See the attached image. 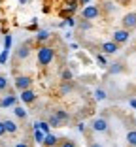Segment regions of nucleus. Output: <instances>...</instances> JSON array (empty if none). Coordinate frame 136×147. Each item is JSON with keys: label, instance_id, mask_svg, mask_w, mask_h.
<instances>
[{"label": "nucleus", "instance_id": "obj_1", "mask_svg": "<svg viewBox=\"0 0 136 147\" xmlns=\"http://www.w3.org/2000/svg\"><path fill=\"white\" fill-rule=\"evenodd\" d=\"M36 59H38V64L42 66V68H45V66H49L53 62V59H55V49L49 47V45H42V47L36 51Z\"/></svg>", "mask_w": 136, "mask_h": 147}, {"label": "nucleus", "instance_id": "obj_2", "mask_svg": "<svg viewBox=\"0 0 136 147\" xmlns=\"http://www.w3.org/2000/svg\"><path fill=\"white\" fill-rule=\"evenodd\" d=\"M98 15H100V8L95 6V4H87L81 9V17H83L85 21H93V19H97Z\"/></svg>", "mask_w": 136, "mask_h": 147}, {"label": "nucleus", "instance_id": "obj_3", "mask_svg": "<svg viewBox=\"0 0 136 147\" xmlns=\"http://www.w3.org/2000/svg\"><path fill=\"white\" fill-rule=\"evenodd\" d=\"M13 85H15V89H17V91L30 89V87H32V78H28V76H17V78H15V81H13Z\"/></svg>", "mask_w": 136, "mask_h": 147}, {"label": "nucleus", "instance_id": "obj_4", "mask_svg": "<svg viewBox=\"0 0 136 147\" xmlns=\"http://www.w3.org/2000/svg\"><path fill=\"white\" fill-rule=\"evenodd\" d=\"M129 38H131V30H127V28H117V30L114 32V42L119 43V45H123V43L129 42Z\"/></svg>", "mask_w": 136, "mask_h": 147}, {"label": "nucleus", "instance_id": "obj_5", "mask_svg": "<svg viewBox=\"0 0 136 147\" xmlns=\"http://www.w3.org/2000/svg\"><path fill=\"white\" fill-rule=\"evenodd\" d=\"M121 25H123V28H127V30H132V28H136V11L125 13L123 19H121Z\"/></svg>", "mask_w": 136, "mask_h": 147}, {"label": "nucleus", "instance_id": "obj_6", "mask_svg": "<svg viewBox=\"0 0 136 147\" xmlns=\"http://www.w3.org/2000/svg\"><path fill=\"white\" fill-rule=\"evenodd\" d=\"M108 121H106L104 117H97V119H93L91 123V128L95 130V132H108Z\"/></svg>", "mask_w": 136, "mask_h": 147}, {"label": "nucleus", "instance_id": "obj_7", "mask_svg": "<svg viewBox=\"0 0 136 147\" xmlns=\"http://www.w3.org/2000/svg\"><path fill=\"white\" fill-rule=\"evenodd\" d=\"M19 98H21L23 104H34L38 96H36V92L32 91V87H30V89H25V91H21V96H19Z\"/></svg>", "mask_w": 136, "mask_h": 147}, {"label": "nucleus", "instance_id": "obj_8", "mask_svg": "<svg viewBox=\"0 0 136 147\" xmlns=\"http://www.w3.org/2000/svg\"><path fill=\"white\" fill-rule=\"evenodd\" d=\"M100 51L106 53V55H115V53L119 51V43H115L114 40H112V42H104L100 45Z\"/></svg>", "mask_w": 136, "mask_h": 147}, {"label": "nucleus", "instance_id": "obj_9", "mask_svg": "<svg viewBox=\"0 0 136 147\" xmlns=\"http://www.w3.org/2000/svg\"><path fill=\"white\" fill-rule=\"evenodd\" d=\"M28 55H30V45H28V43H23L21 47L15 51V57H17L19 61H25V59H28Z\"/></svg>", "mask_w": 136, "mask_h": 147}, {"label": "nucleus", "instance_id": "obj_10", "mask_svg": "<svg viewBox=\"0 0 136 147\" xmlns=\"http://www.w3.org/2000/svg\"><path fill=\"white\" fill-rule=\"evenodd\" d=\"M15 104H17V96H13V94H6L0 100V108H12Z\"/></svg>", "mask_w": 136, "mask_h": 147}, {"label": "nucleus", "instance_id": "obj_11", "mask_svg": "<svg viewBox=\"0 0 136 147\" xmlns=\"http://www.w3.org/2000/svg\"><path fill=\"white\" fill-rule=\"evenodd\" d=\"M4 126H6V132H8V134H17V130H19L17 123H13L12 119H6V121H4Z\"/></svg>", "mask_w": 136, "mask_h": 147}, {"label": "nucleus", "instance_id": "obj_12", "mask_svg": "<svg viewBox=\"0 0 136 147\" xmlns=\"http://www.w3.org/2000/svg\"><path fill=\"white\" fill-rule=\"evenodd\" d=\"M44 143L45 147H57L59 145V140H57V136H53V134H45V138H44Z\"/></svg>", "mask_w": 136, "mask_h": 147}, {"label": "nucleus", "instance_id": "obj_13", "mask_svg": "<svg viewBox=\"0 0 136 147\" xmlns=\"http://www.w3.org/2000/svg\"><path fill=\"white\" fill-rule=\"evenodd\" d=\"M53 113H55V115H57L59 119H61V123H66V121H68V119H70V115H68V111H64V109H62V108L55 109V111H53Z\"/></svg>", "mask_w": 136, "mask_h": 147}, {"label": "nucleus", "instance_id": "obj_14", "mask_svg": "<svg viewBox=\"0 0 136 147\" xmlns=\"http://www.w3.org/2000/svg\"><path fill=\"white\" fill-rule=\"evenodd\" d=\"M13 113H15V117L17 119H26V109L25 108H21V106H13Z\"/></svg>", "mask_w": 136, "mask_h": 147}, {"label": "nucleus", "instance_id": "obj_15", "mask_svg": "<svg viewBox=\"0 0 136 147\" xmlns=\"http://www.w3.org/2000/svg\"><path fill=\"white\" fill-rule=\"evenodd\" d=\"M34 128H40L44 134H49V128H51V126H49L47 121H38V123L34 125Z\"/></svg>", "mask_w": 136, "mask_h": 147}, {"label": "nucleus", "instance_id": "obj_16", "mask_svg": "<svg viewBox=\"0 0 136 147\" xmlns=\"http://www.w3.org/2000/svg\"><path fill=\"white\" fill-rule=\"evenodd\" d=\"M47 40H49V32L47 30H40L38 34H36V42L44 43V42H47Z\"/></svg>", "mask_w": 136, "mask_h": 147}, {"label": "nucleus", "instance_id": "obj_17", "mask_svg": "<svg viewBox=\"0 0 136 147\" xmlns=\"http://www.w3.org/2000/svg\"><path fill=\"white\" fill-rule=\"evenodd\" d=\"M61 94H68V92L72 91V81H62V85H61Z\"/></svg>", "mask_w": 136, "mask_h": 147}, {"label": "nucleus", "instance_id": "obj_18", "mask_svg": "<svg viewBox=\"0 0 136 147\" xmlns=\"http://www.w3.org/2000/svg\"><path fill=\"white\" fill-rule=\"evenodd\" d=\"M47 123H49V126H61L62 123H61V119H59L55 113L53 115H49V119H47Z\"/></svg>", "mask_w": 136, "mask_h": 147}, {"label": "nucleus", "instance_id": "obj_19", "mask_svg": "<svg viewBox=\"0 0 136 147\" xmlns=\"http://www.w3.org/2000/svg\"><path fill=\"white\" fill-rule=\"evenodd\" d=\"M127 143L129 145H136V130H131L127 134Z\"/></svg>", "mask_w": 136, "mask_h": 147}, {"label": "nucleus", "instance_id": "obj_20", "mask_svg": "<svg viewBox=\"0 0 136 147\" xmlns=\"http://www.w3.org/2000/svg\"><path fill=\"white\" fill-rule=\"evenodd\" d=\"M108 72L110 74H119V72H123V66L119 64V62H115V64H112L110 68H108Z\"/></svg>", "mask_w": 136, "mask_h": 147}, {"label": "nucleus", "instance_id": "obj_21", "mask_svg": "<svg viewBox=\"0 0 136 147\" xmlns=\"http://www.w3.org/2000/svg\"><path fill=\"white\" fill-rule=\"evenodd\" d=\"M34 138H36V142L42 143V142H44V138H45V134H44L40 128H34Z\"/></svg>", "mask_w": 136, "mask_h": 147}, {"label": "nucleus", "instance_id": "obj_22", "mask_svg": "<svg viewBox=\"0 0 136 147\" xmlns=\"http://www.w3.org/2000/svg\"><path fill=\"white\" fill-rule=\"evenodd\" d=\"M106 96H108V94H106L104 89H97V91H95V98H97V100H104Z\"/></svg>", "mask_w": 136, "mask_h": 147}, {"label": "nucleus", "instance_id": "obj_23", "mask_svg": "<svg viewBox=\"0 0 136 147\" xmlns=\"http://www.w3.org/2000/svg\"><path fill=\"white\" fill-rule=\"evenodd\" d=\"M57 147H76V142H72V140H62Z\"/></svg>", "mask_w": 136, "mask_h": 147}, {"label": "nucleus", "instance_id": "obj_24", "mask_svg": "<svg viewBox=\"0 0 136 147\" xmlns=\"http://www.w3.org/2000/svg\"><path fill=\"white\" fill-rule=\"evenodd\" d=\"M6 89H8V78L0 76V91H6Z\"/></svg>", "mask_w": 136, "mask_h": 147}, {"label": "nucleus", "instance_id": "obj_25", "mask_svg": "<svg viewBox=\"0 0 136 147\" xmlns=\"http://www.w3.org/2000/svg\"><path fill=\"white\" fill-rule=\"evenodd\" d=\"M61 79H62V81H70V79H72V72H70V70H64V72L61 74Z\"/></svg>", "mask_w": 136, "mask_h": 147}, {"label": "nucleus", "instance_id": "obj_26", "mask_svg": "<svg viewBox=\"0 0 136 147\" xmlns=\"http://www.w3.org/2000/svg\"><path fill=\"white\" fill-rule=\"evenodd\" d=\"M79 28H81V30H89V28H91V21H85L83 19V21L79 23Z\"/></svg>", "mask_w": 136, "mask_h": 147}, {"label": "nucleus", "instance_id": "obj_27", "mask_svg": "<svg viewBox=\"0 0 136 147\" xmlns=\"http://www.w3.org/2000/svg\"><path fill=\"white\" fill-rule=\"evenodd\" d=\"M97 61L100 66H108V61H106V57L104 55H97Z\"/></svg>", "mask_w": 136, "mask_h": 147}, {"label": "nucleus", "instance_id": "obj_28", "mask_svg": "<svg viewBox=\"0 0 136 147\" xmlns=\"http://www.w3.org/2000/svg\"><path fill=\"white\" fill-rule=\"evenodd\" d=\"M8 132H6V126H4V121H0V138L2 136H6Z\"/></svg>", "mask_w": 136, "mask_h": 147}, {"label": "nucleus", "instance_id": "obj_29", "mask_svg": "<svg viewBox=\"0 0 136 147\" xmlns=\"http://www.w3.org/2000/svg\"><path fill=\"white\" fill-rule=\"evenodd\" d=\"M9 45H12V38L6 36V49H9Z\"/></svg>", "mask_w": 136, "mask_h": 147}, {"label": "nucleus", "instance_id": "obj_30", "mask_svg": "<svg viewBox=\"0 0 136 147\" xmlns=\"http://www.w3.org/2000/svg\"><path fill=\"white\" fill-rule=\"evenodd\" d=\"M78 130H79V132H85V125H83V123H79V125H78Z\"/></svg>", "mask_w": 136, "mask_h": 147}, {"label": "nucleus", "instance_id": "obj_31", "mask_svg": "<svg viewBox=\"0 0 136 147\" xmlns=\"http://www.w3.org/2000/svg\"><path fill=\"white\" fill-rule=\"evenodd\" d=\"M89 147H102V145L98 142H91V143H89Z\"/></svg>", "mask_w": 136, "mask_h": 147}, {"label": "nucleus", "instance_id": "obj_32", "mask_svg": "<svg viewBox=\"0 0 136 147\" xmlns=\"http://www.w3.org/2000/svg\"><path fill=\"white\" fill-rule=\"evenodd\" d=\"M66 23H68V25H70V26H74V25H76V21H74V19H72V17H70V19H66Z\"/></svg>", "mask_w": 136, "mask_h": 147}, {"label": "nucleus", "instance_id": "obj_33", "mask_svg": "<svg viewBox=\"0 0 136 147\" xmlns=\"http://www.w3.org/2000/svg\"><path fill=\"white\" fill-rule=\"evenodd\" d=\"M15 147H28L25 142H19V143H15Z\"/></svg>", "mask_w": 136, "mask_h": 147}, {"label": "nucleus", "instance_id": "obj_34", "mask_svg": "<svg viewBox=\"0 0 136 147\" xmlns=\"http://www.w3.org/2000/svg\"><path fill=\"white\" fill-rule=\"evenodd\" d=\"M131 108H136V100H131Z\"/></svg>", "mask_w": 136, "mask_h": 147}, {"label": "nucleus", "instance_id": "obj_35", "mask_svg": "<svg viewBox=\"0 0 136 147\" xmlns=\"http://www.w3.org/2000/svg\"><path fill=\"white\" fill-rule=\"evenodd\" d=\"M81 2H83V4H89V0H81Z\"/></svg>", "mask_w": 136, "mask_h": 147}, {"label": "nucleus", "instance_id": "obj_36", "mask_svg": "<svg viewBox=\"0 0 136 147\" xmlns=\"http://www.w3.org/2000/svg\"><path fill=\"white\" fill-rule=\"evenodd\" d=\"M19 2H21V4H25V2H26V0H19Z\"/></svg>", "mask_w": 136, "mask_h": 147}, {"label": "nucleus", "instance_id": "obj_37", "mask_svg": "<svg viewBox=\"0 0 136 147\" xmlns=\"http://www.w3.org/2000/svg\"><path fill=\"white\" fill-rule=\"evenodd\" d=\"M131 147H136V145H131Z\"/></svg>", "mask_w": 136, "mask_h": 147}]
</instances>
